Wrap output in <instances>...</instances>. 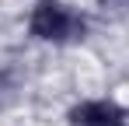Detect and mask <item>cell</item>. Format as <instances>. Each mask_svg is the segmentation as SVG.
<instances>
[{
	"label": "cell",
	"mask_w": 129,
	"mask_h": 126,
	"mask_svg": "<svg viewBox=\"0 0 129 126\" xmlns=\"http://www.w3.org/2000/svg\"><path fill=\"white\" fill-rule=\"evenodd\" d=\"M28 32L39 42L63 46V42H77V39L87 35V18L70 11L59 0H39L31 7V14H28Z\"/></svg>",
	"instance_id": "cell-1"
},
{
	"label": "cell",
	"mask_w": 129,
	"mask_h": 126,
	"mask_svg": "<svg viewBox=\"0 0 129 126\" xmlns=\"http://www.w3.org/2000/svg\"><path fill=\"white\" fill-rule=\"evenodd\" d=\"M70 126H129V116L112 98H91L70 109Z\"/></svg>",
	"instance_id": "cell-2"
}]
</instances>
